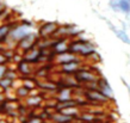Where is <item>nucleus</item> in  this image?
<instances>
[{"instance_id":"1","label":"nucleus","mask_w":130,"mask_h":123,"mask_svg":"<svg viewBox=\"0 0 130 123\" xmlns=\"http://www.w3.org/2000/svg\"><path fill=\"white\" fill-rule=\"evenodd\" d=\"M69 52L74 53L83 59H88L97 54L95 45L85 38H75L69 42Z\"/></svg>"},{"instance_id":"2","label":"nucleus","mask_w":130,"mask_h":123,"mask_svg":"<svg viewBox=\"0 0 130 123\" xmlns=\"http://www.w3.org/2000/svg\"><path fill=\"white\" fill-rule=\"evenodd\" d=\"M31 32H35V26L31 22H26L24 20L19 24H16L13 25L11 32H10V36H8L7 41L5 43H12V44H16L19 42L22 38H24L25 36H28L29 34Z\"/></svg>"},{"instance_id":"3","label":"nucleus","mask_w":130,"mask_h":123,"mask_svg":"<svg viewBox=\"0 0 130 123\" xmlns=\"http://www.w3.org/2000/svg\"><path fill=\"white\" fill-rule=\"evenodd\" d=\"M38 41H40V36H38L37 31L31 32V34H29L28 36H25L24 38H22V40L17 43V49H18V52L26 53V52H29L30 49H32V48L37 47Z\"/></svg>"},{"instance_id":"4","label":"nucleus","mask_w":130,"mask_h":123,"mask_svg":"<svg viewBox=\"0 0 130 123\" xmlns=\"http://www.w3.org/2000/svg\"><path fill=\"white\" fill-rule=\"evenodd\" d=\"M84 97H85V99L87 100V103H93V104H97V105L106 104L110 102V99H109L100 90H98V88H93V90H87V88H85Z\"/></svg>"},{"instance_id":"5","label":"nucleus","mask_w":130,"mask_h":123,"mask_svg":"<svg viewBox=\"0 0 130 123\" xmlns=\"http://www.w3.org/2000/svg\"><path fill=\"white\" fill-rule=\"evenodd\" d=\"M74 76H75V79L78 80V83L80 85H83V86H85V85H87V84H90V83H93V81H98V79H99L98 74H95L94 72H92L91 69L85 68V67L80 68L79 71L74 74Z\"/></svg>"},{"instance_id":"6","label":"nucleus","mask_w":130,"mask_h":123,"mask_svg":"<svg viewBox=\"0 0 130 123\" xmlns=\"http://www.w3.org/2000/svg\"><path fill=\"white\" fill-rule=\"evenodd\" d=\"M80 29L76 28L75 25H61L59 26L57 31L55 34V38H73L78 37L80 35Z\"/></svg>"},{"instance_id":"7","label":"nucleus","mask_w":130,"mask_h":123,"mask_svg":"<svg viewBox=\"0 0 130 123\" xmlns=\"http://www.w3.org/2000/svg\"><path fill=\"white\" fill-rule=\"evenodd\" d=\"M57 29H59V25L55 22H45L38 28L37 34L40 36V38H42V40H44V38H53L55 36Z\"/></svg>"},{"instance_id":"8","label":"nucleus","mask_w":130,"mask_h":123,"mask_svg":"<svg viewBox=\"0 0 130 123\" xmlns=\"http://www.w3.org/2000/svg\"><path fill=\"white\" fill-rule=\"evenodd\" d=\"M17 72L19 73V75L29 78V76H31L32 74H35L36 69H35V67H34V64L22 59L17 64Z\"/></svg>"},{"instance_id":"9","label":"nucleus","mask_w":130,"mask_h":123,"mask_svg":"<svg viewBox=\"0 0 130 123\" xmlns=\"http://www.w3.org/2000/svg\"><path fill=\"white\" fill-rule=\"evenodd\" d=\"M81 57L78 56L76 54L72 52H66V53H62V54H57L55 55V59H54V62L59 66H62V65H66V64H69V62H73V61H78L80 60Z\"/></svg>"},{"instance_id":"10","label":"nucleus","mask_w":130,"mask_h":123,"mask_svg":"<svg viewBox=\"0 0 130 123\" xmlns=\"http://www.w3.org/2000/svg\"><path fill=\"white\" fill-rule=\"evenodd\" d=\"M48 117L53 123H73L75 119L74 117L66 115V114H63L60 110H55V111L50 112Z\"/></svg>"},{"instance_id":"11","label":"nucleus","mask_w":130,"mask_h":123,"mask_svg":"<svg viewBox=\"0 0 130 123\" xmlns=\"http://www.w3.org/2000/svg\"><path fill=\"white\" fill-rule=\"evenodd\" d=\"M23 59L31 62V64H38L40 61H42V49L38 47H35L30 49L29 52L24 53L23 55Z\"/></svg>"},{"instance_id":"12","label":"nucleus","mask_w":130,"mask_h":123,"mask_svg":"<svg viewBox=\"0 0 130 123\" xmlns=\"http://www.w3.org/2000/svg\"><path fill=\"white\" fill-rule=\"evenodd\" d=\"M56 93V102H64V100L74 99V90L69 86H63L59 88Z\"/></svg>"},{"instance_id":"13","label":"nucleus","mask_w":130,"mask_h":123,"mask_svg":"<svg viewBox=\"0 0 130 123\" xmlns=\"http://www.w3.org/2000/svg\"><path fill=\"white\" fill-rule=\"evenodd\" d=\"M69 42L67 38H55L54 45H53V52L55 53V55L57 54H62V53L69 52Z\"/></svg>"},{"instance_id":"14","label":"nucleus","mask_w":130,"mask_h":123,"mask_svg":"<svg viewBox=\"0 0 130 123\" xmlns=\"http://www.w3.org/2000/svg\"><path fill=\"white\" fill-rule=\"evenodd\" d=\"M81 65H83V61L80 59V60H78V61H73V62H69V64L60 66V69H61V72H62L63 74L71 75V74H75L80 68L83 67Z\"/></svg>"},{"instance_id":"15","label":"nucleus","mask_w":130,"mask_h":123,"mask_svg":"<svg viewBox=\"0 0 130 123\" xmlns=\"http://www.w3.org/2000/svg\"><path fill=\"white\" fill-rule=\"evenodd\" d=\"M98 90H100V91L106 96L110 100L113 99V90H112V87H111L110 83H109L104 76H99V79H98Z\"/></svg>"},{"instance_id":"16","label":"nucleus","mask_w":130,"mask_h":123,"mask_svg":"<svg viewBox=\"0 0 130 123\" xmlns=\"http://www.w3.org/2000/svg\"><path fill=\"white\" fill-rule=\"evenodd\" d=\"M78 121H80L81 123H95L99 122L98 116L95 115V112H91V111H81L80 115L76 117Z\"/></svg>"},{"instance_id":"17","label":"nucleus","mask_w":130,"mask_h":123,"mask_svg":"<svg viewBox=\"0 0 130 123\" xmlns=\"http://www.w3.org/2000/svg\"><path fill=\"white\" fill-rule=\"evenodd\" d=\"M43 102V98L40 95H31L25 99V105L28 107H37Z\"/></svg>"},{"instance_id":"18","label":"nucleus","mask_w":130,"mask_h":123,"mask_svg":"<svg viewBox=\"0 0 130 123\" xmlns=\"http://www.w3.org/2000/svg\"><path fill=\"white\" fill-rule=\"evenodd\" d=\"M12 28H13V25H12V24H10V23L1 24V25H0V42L5 43V42L7 41Z\"/></svg>"},{"instance_id":"19","label":"nucleus","mask_w":130,"mask_h":123,"mask_svg":"<svg viewBox=\"0 0 130 123\" xmlns=\"http://www.w3.org/2000/svg\"><path fill=\"white\" fill-rule=\"evenodd\" d=\"M14 93H16L17 98H19V99H26L28 97L31 96V90H29L28 87H25L23 84H22L20 86H18V87L16 88Z\"/></svg>"},{"instance_id":"20","label":"nucleus","mask_w":130,"mask_h":123,"mask_svg":"<svg viewBox=\"0 0 130 123\" xmlns=\"http://www.w3.org/2000/svg\"><path fill=\"white\" fill-rule=\"evenodd\" d=\"M37 87L41 88V90H44V91H57L59 87H57V85L55 83H53V81H40V83H37Z\"/></svg>"},{"instance_id":"21","label":"nucleus","mask_w":130,"mask_h":123,"mask_svg":"<svg viewBox=\"0 0 130 123\" xmlns=\"http://www.w3.org/2000/svg\"><path fill=\"white\" fill-rule=\"evenodd\" d=\"M13 84H14V80L10 79L7 76H4L3 79L0 80V90L1 91H8V90H11L13 87Z\"/></svg>"},{"instance_id":"22","label":"nucleus","mask_w":130,"mask_h":123,"mask_svg":"<svg viewBox=\"0 0 130 123\" xmlns=\"http://www.w3.org/2000/svg\"><path fill=\"white\" fill-rule=\"evenodd\" d=\"M113 34L116 35V37H117L119 41H122L123 43H125V44H128V45H130V37L128 36L126 31H124V30H118V29H116V30L113 31Z\"/></svg>"},{"instance_id":"23","label":"nucleus","mask_w":130,"mask_h":123,"mask_svg":"<svg viewBox=\"0 0 130 123\" xmlns=\"http://www.w3.org/2000/svg\"><path fill=\"white\" fill-rule=\"evenodd\" d=\"M119 12L124 14H130V0H119L118 1Z\"/></svg>"},{"instance_id":"24","label":"nucleus","mask_w":130,"mask_h":123,"mask_svg":"<svg viewBox=\"0 0 130 123\" xmlns=\"http://www.w3.org/2000/svg\"><path fill=\"white\" fill-rule=\"evenodd\" d=\"M23 85L25 86V87H28L29 90H35L36 87H37V83H36L35 80L30 79V76L29 78H25V79H23Z\"/></svg>"},{"instance_id":"25","label":"nucleus","mask_w":130,"mask_h":123,"mask_svg":"<svg viewBox=\"0 0 130 123\" xmlns=\"http://www.w3.org/2000/svg\"><path fill=\"white\" fill-rule=\"evenodd\" d=\"M5 76H7V78H10V79H12V80H14V81H16V80L18 79V76H19V73H18L17 71H13V69H10V68H8Z\"/></svg>"},{"instance_id":"26","label":"nucleus","mask_w":130,"mask_h":123,"mask_svg":"<svg viewBox=\"0 0 130 123\" xmlns=\"http://www.w3.org/2000/svg\"><path fill=\"white\" fill-rule=\"evenodd\" d=\"M35 74L38 78H41V76H47L48 74H49V71H48V68L47 67H42L41 69H38V71H36L35 72Z\"/></svg>"},{"instance_id":"27","label":"nucleus","mask_w":130,"mask_h":123,"mask_svg":"<svg viewBox=\"0 0 130 123\" xmlns=\"http://www.w3.org/2000/svg\"><path fill=\"white\" fill-rule=\"evenodd\" d=\"M25 123H44V121L40 116H32V117H30Z\"/></svg>"},{"instance_id":"28","label":"nucleus","mask_w":130,"mask_h":123,"mask_svg":"<svg viewBox=\"0 0 130 123\" xmlns=\"http://www.w3.org/2000/svg\"><path fill=\"white\" fill-rule=\"evenodd\" d=\"M7 69H8L7 65H0V80L6 75V72H7Z\"/></svg>"},{"instance_id":"29","label":"nucleus","mask_w":130,"mask_h":123,"mask_svg":"<svg viewBox=\"0 0 130 123\" xmlns=\"http://www.w3.org/2000/svg\"><path fill=\"white\" fill-rule=\"evenodd\" d=\"M8 62V59L6 57V55L4 54V52L0 53V65H6Z\"/></svg>"},{"instance_id":"30","label":"nucleus","mask_w":130,"mask_h":123,"mask_svg":"<svg viewBox=\"0 0 130 123\" xmlns=\"http://www.w3.org/2000/svg\"><path fill=\"white\" fill-rule=\"evenodd\" d=\"M6 95H5V91H0V104H4L6 102Z\"/></svg>"},{"instance_id":"31","label":"nucleus","mask_w":130,"mask_h":123,"mask_svg":"<svg viewBox=\"0 0 130 123\" xmlns=\"http://www.w3.org/2000/svg\"><path fill=\"white\" fill-rule=\"evenodd\" d=\"M5 50V47H4V43L3 42H0V53H3Z\"/></svg>"},{"instance_id":"32","label":"nucleus","mask_w":130,"mask_h":123,"mask_svg":"<svg viewBox=\"0 0 130 123\" xmlns=\"http://www.w3.org/2000/svg\"><path fill=\"white\" fill-rule=\"evenodd\" d=\"M0 123H8V122H7V121H5V119L1 118V119H0Z\"/></svg>"},{"instance_id":"33","label":"nucleus","mask_w":130,"mask_h":123,"mask_svg":"<svg viewBox=\"0 0 130 123\" xmlns=\"http://www.w3.org/2000/svg\"><path fill=\"white\" fill-rule=\"evenodd\" d=\"M0 119H1V117H0Z\"/></svg>"},{"instance_id":"34","label":"nucleus","mask_w":130,"mask_h":123,"mask_svg":"<svg viewBox=\"0 0 130 123\" xmlns=\"http://www.w3.org/2000/svg\"><path fill=\"white\" fill-rule=\"evenodd\" d=\"M51 123H53V122H51Z\"/></svg>"}]
</instances>
